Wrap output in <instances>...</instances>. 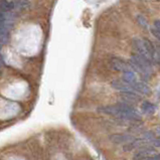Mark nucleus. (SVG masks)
<instances>
[{
  "mask_svg": "<svg viewBox=\"0 0 160 160\" xmlns=\"http://www.w3.org/2000/svg\"><path fill=\"white\" fill-rule=\"evenodd\" d=\"M97 111L104 115L114 116L118 119L125 121L140 122L142 120V114H141L135 107L130 106L124 103L119 102L116 105H110V106H102L97 109Z\"/></svg>",
  "mask_w": 160,
  "mask_h": 160,
  "instance_id": "1",
  "label": "nucleus"
},
{
  "mask_svg": "<svg viewBox=\"0 0 160 160\" xmlns=\"http://www.w3.org/2000/svg\"><path fill=\"white\" fill-rule=\"evenodd\" d=\"M129 65L133 72H137L144 80H148L152 74L153 65L147 59L138 56L137 53H133L130 58Z\"/></svg>",
  "mask_w": 160,
  "mask_h": 160,
  "instance_id": "2",
  "label": "nucleus"
},
{
  "mask_svg": "<svg viewBox=\"0 0 160 160\" xmlns=\"http://www.w3.org/2000/svg\"><path fill=\"white\" fill-rule=\"evenodd\" d=\"M135 139V137L131 134H126V133H117L113 134L109 137V140L112 143L119 144V145H126L128 143L132 142Z\"/></svg>",
  "mask_w": 160,
  "mask_h": 160,
  "instance_id": "3",
  "label": "nucleus"
},
{
  "mask_svg": "<svg viewBox=\"0 0 160 160\" xmlns=\"http://www.w3.org/2000/svg\"><path fill=\"white\" fill-rule=\"evenodd\" d=\"M157 154H158L157 151L154 148H150V147L140 148L133 155V160H146L155 156Z\"/></svg>",
  "mask_w": 160,
  "mask_h": 160,
  "instance_id": "4",
  "label": "nucleus"
},
{
  "mask_svg": "<svg viewBox=\"0 0 160 160\" xmlns=\"http://www.w3.org/2000/svg\"><path fill=\"white\" fill-rule=\"evenodd\" d=\"M111 86L113 89L119 91L120 93H135L136 94L133 86L128 84L124 80H114L112 81Z\"/></svg>",
  "mask_w": 160,
  "mask_h": 160,
  "instance_id": "5",
  "label": "nucleus"
},
{
  "mask_svg": "<svg viewBox=\"0 0 160 160\" xmlns=\"http://www.w3.org/2000/svg\"><path fill=\"white\" fill-rule=\"evenodd\" d=\"M110 65H111L112 68H114V70L118 72H124L126 71H132L129 62H127L124 59H121L119 58H112L111 62H110Z\"/></svg>",
  "mask_w": 160,
  "mask_h": 160,
  "instance_id": "6",
  "label": "nucleus"
},
{
  "mask_svg": "<svg viewBox=\"0 0 160 160\" xmlns=\"http://www.w3.org/2000/svg\"><path fill=\"white\" fill-rule=\"evenodd\" d=\"M121 98V103H124L130 106H133L140 102V97L138 94L135 93H121L120 94Z\"/></svg>",
  "mask_w": 160,
  "mask_h": 160,
  "instance_id": "7",
  "label": "nucleus"
},
{
  "mask_svg": "<svg viewBox=\"0 0 160 160\" xmlns=\"http://www.w3.org/2000/svg\"><path fill=\"white\" fill-rule=\"evenodd\" d=\"M132 86H133L136 94H141V95L148 96V95H150V93H151V89H150V87L146 83H144V82L137 81L136 83L132 84Z\"/></svg>",
  "mask_w": 160,
  "mask_h": 160,
  "instance_id": "8",
  "label": "nucleus"
},
{
  "mask_svg": "<svg viewBox=\"0 0 160 160\" xmlns=\"http://www.w3.org/2000/svg\"><path fill=\"white\" fill-rule=\"evenodd\" d=\"M156 112V107L155 105L149 101H144L142 104H141V112L144 114V115H147V116H152Z\"/></svg>",
  "mask_w": 160,
  "mask_h": 160,
  "instance_id": "9",
  "label": "nucleus"
},
{
  "mask_svg": "<svg viewBox=\"0 0 160 160\" xmlns=\"http://www.w3.org/2000/svg\"><path fill=\"white\" fill-rule=\"evenodd\" d=\"M12 10H14V2L7 1V0H2V1H0V11L11 12Z\"/></svg>",
  "mask_w": 160,
  "mask_h": 160,
  "instance_id": "10",
  "label": "nucleus"
},
{
  "mask_svg": "<svg viewBox=\"0 0 160 160\" xmlns=\"http://www.w3.org/2000/svg\"><path fill=\"white\" fill-rule=\"evenodd\" d=\"M123 80L127 82L128 84L132 85L137 82V78H136V75L133 71H126L123 72Z\"/></svg>",
  "mask_w": 160,
  "mask_h": 160,
  "instance_id": "11",
  "label": "nucleus"
},
{
  "mask_svg": "<svg viewBox=\"0 0 160 160\" xmlns=\"http://www.w3.org/2000/svg\"><path fill=\"white\" fill-rule=\"evenodd\" d=\"M151 31H152V34L154 35V38H156L157 39L160 38V21L159 20H156L154 22Z\"/></svg>",
  "mask_w": 160,
  "mask_h": 160,
  "instance_id": "12",
  "label": "nucleus"
},
{
  "mask_svg": "<svg viewBox=\"0 0 160 160\" xmlns=\"http://www.w3.org/2000/svg\"><path fill=\"white\" fill-rule=\"evenodd\" d=\"M137 21L141 27H143L144 29H147L148 28V21L147 19L143 16V15H138L137 16Z\"/></svg>",
  "mask_w": 160,
  "mask_h": 160,
  "instance_id": "13",
  "label": "nucleus"
},
{
  "mask_svg": "<svg viewBox=\"0 0 160 160\" xmlns=\"http://www.w3.org/2000/svg\"><path fill=\"white\" fill-rule=\"evenodd\" d=\"M146 160H159V155H155V156L151 157V158H148V159H146Z\"/></svg>",
  "mask_w": 160,
  "mask_h": 160,
  "instance_id": "14",
  "label": "nucleus"
},
{
  "mask_svg": "<svg viewBox=\"0 0 160 160\" xmlns=\"http://www.w3.org/2000/svg\"><path fill=\"white\" fill-rule=\"evenodd\" d=\"M0 74H1V72H0Z\"/></svg>",
  "mask_w": 160,
  "mask_h": 160,
  "instance_id": "15",
  "label": "nucleus"
}]
</instances>
